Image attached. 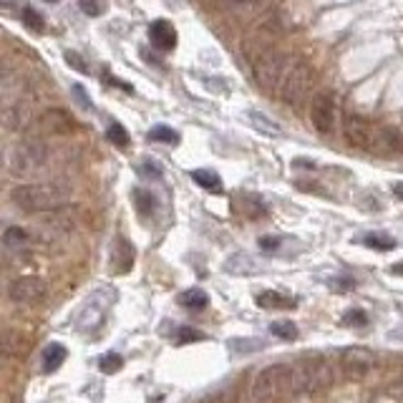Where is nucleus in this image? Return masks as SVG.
Returning a JSON list of instances; mask_svg holds the SVG:
<instances>
[{
	"label": "nucleus",
	"mask_w": 403,
	"mask_h": 403,
	"mask_svg": "<svg viewBox=\"0 0 403 403\" xmlns=\"http://www.w3.org/2000/svg\"><path fill=\"white\" fill-rule=\"evenodd\" d=\"M71 187L61 182H33L18 184L10 189V202L23 212H56L68 205Z\"/></svg>",
	"instance_id": "f257e3e1"
},
{
	"label": "nucleus",
	"mask_w": 403,
	"mask_h": 403,
	"mask_svg": "<svg viewBox=\"0 0 403 403\" xmlns=\"http://www.w3.org/2000/svg\"><path fill=\"white\" fill-rule=\"evenodd\" d=\"M252 45H257L255 53H249V61H252V74H255L257 86L262 88L265 94H278L280 83L285 79L287 68L293 61L287 59L285 53L275 51L272 45L257 43V41H249Z\"/></svg>",
	"instance_id": "f03ea898"
},
{
	"label": "nucleus",
	"mask_w": 403,
	"mask_h": 403,
	"mask_svg": "<svg viewBox=\"0 0 403 403\" xmlns=\"http://www.w3.org/2000/svg\"><path fill=\"white\" fill-rule=\"evenodd\" d=\"M290 393H295L293 366H267L252 381V396L257 403H272Z\"/></svg>",
	"instance_id": "7ed1b4c3"
},
{
	"label": "nucleus",
	"mask_w": 403,
	"mask_h": 403,
	"mask_svg": "<svg viewBox=\"0 0 403 403\" xmlns=\"http://www.w3.org/2000/svg\"><path fill=\"white\" fill-rule=\"evenodd\" d=\"M48 149L41 139H25L6 149V169L13 176H30L43 169Z\"/></svg>",
	"instance_id": "20e7f679"
},
{
	"label": "nucleus",
	"mask_w": 403,
	"mask_h": 403,
	"mask_svg": "<svg viewBox=\"0 0 403 403\" xmlns=\"http://www.w3.org/2000/svg\"><path fill=\"white\" fill-rule=\"evenodd\" d=\"M310 91H313V68L305 61H293L282 83H280V101L298 109L310 99Z\"/></svg>",
	"instance_id": "39448f33"
},
{
	"label": "nucleus",
	"mask_w": 403,
	"mask_h": 403,
	"mask_svg": "<svg viewBox=\"0 0 403 403\" xmlns=\"http://www.w3.org/2000/svg\"><path fill=\"white\" fill-rule=\"evenodd\" d=\"M116 300V293L111 287H99L88 295L86 300L81 302L79 313H76V330L79 333H94L103 320H106V313Z\"/></svg>",
	"instance_id": "423d86ee"
},
{
	"label": "nucleus",
	"mask_w": 403,
	"mask_h": 403,
	"mask_svg": "<svg viewBox=\"0 0 403 403\" xmlns=\"http://www.w3.org/2000/svg\"><path fill=\"white\" fill-rule=\"evenodd\" d=\"M333 383V368L325 360H310L293 366V389L295 393H313V391L328 389Z\"/></svg>",
	"instance_id": "0eeeda50"
},
{
	"label": "nucleus",
	"mask_w": 403,
	"mask_h": 403,
	"mask_svg": "<svg viewBox=\"0 0 403 403\" xmlns=\"http://www.w3.org/2000/svg\"><path fill=\"white\" fill-rule=\"evenodd\" d=\"M378 366V355L371 348H345L340 353V368L343 375L351 381H363L373 368Z\"/></svg>",
	"instance_id": "6e6552de"
},
{
	"label": "nucleus",
	"mask_w": 403,
	"mask_h": 403,
	"mask_svg": "<svg viewBox=\"0 0 403 403\" xmlns=\"http://www.w3.org/2000/svg\"><path fill=\"white\" fill-rule=\"evenodd\" d=\"M310 121L318 134H333L338 121V101L333 91H320L310 101Z\"/></svg>",
	"instance_id": "1a4fd4ad"
},
{
	"label": "nucleus",
	"mask_w": 403,
	"mask_h": 403,
	"mask_svg": "<svg viewBox=\"0 0 403 403\" xmlns=\"http://www.w3.org/2000/svg\"><path fill=\"white\" fill-rule=\"evenodd\" d=\"M45 282L36 275H23V278H15L10 285H8V298L18 305H33V302L43 300L45 298Z\"/></svg>",
	"instance_id": "9d476101"
},
{
	"label": "nucleus",
	"mask_w": 403,
	"mask_h": 403,
	"mask_svg": "<svg viewBox=\"0 0 403 403\" xmlns=\"http://www.w3.org/2000/svg\"><path fill=\"white\" fill-rule=\"evenodd\" d=\"M343 136L353 149H366V152H371V149H373V139H375V124H371V121L363 116L351 114V116H345V121H343Z\"/></svg>",
	"instance_id": "9b49d317"
},
{
	"label": "nucleus",
	"mask_w": 403,
	"mask_h": 403,
	"mask_svg": "<svg viewBox=\"0 0 403 403\" xmlns=\"http://www.w3.org/2000/svg\"><path fill=\"white\" fill-rule=\"evenodd\" d=\"M33 121V106H30V99H23V96H15V99H8L6 106H3V126L8 132H21Z\"/></svg>",
	"instance_id": "f8f14e48"
},
{
	"label": "nucleus",
	"mask_w": 403,
	"mask_h": 403,
	"mask_svg": "<svg viewBox=\"0 0 403 403\" xmlns=\"http://www.w3.org/2000/svg\"><path fill=\"white\" fill-rule=\"evenodd\" d=\"M38 129H41V134H48V136H66V134L76 129V121L63 109H45L38 116Z\"/></svg>",
	"instance_id": "ddd939ff"
},
{
	"label": "nucleus",
	"mask_w": 403,
	"mask_h": 403,
	"mask_svg": "<svg viewBox=\"0 0 403 403\" xmlns=\"http://www.w3.org/2000/svg\"><path fill=\"white\" fill-rule=\"evenodd\" d=\"M373 154H403V129L398 126H375V139H373Z\"/></svg>",
	"instance_id": "4468645a"
},
{
	"label": "nucleus",
	"mask_w": 403,
	"mask_h": 403,
	"mask_svg": "<svg viewBox=\"0 0 403 403\" xmlns=\"http://www.w3.org/2000/svg\"><path fill=\"white\" fill-rule=\"evenodd\" d=\"M149 41H152V45L154 48H159V51H172L176 45V30L174 25L169 21H154L152 25H149Z\"/></svg>",
	"instance_id": "2eb2a0df"
},
{
	"label": "nucleus",
	"mask_w": 403,
	"mask_h": 403,
	"mask_svg": "<svg viewBox=\"0 0 403 403\" xmlns=\"http://www.w3.org/2000/svg\"><path fill=\"white\" fill-rule=\"evenodd\" d=\"M134 260H136V255H134L132 242L124 240V237H118V240L114 242V247H111V267L126 275V272H132Z\"/></svg>",
	"instance_id": "dca6fc26"
},
{
	"label": "nucleus",
	"mask_w": 403,
	"mask_h": 403,
	"mask_svg": "<svg viewBox=\"0 0 403 403\" xmlns=\"http://www.w3.org/2000/svg\"><path fill=\"white\" fill-rule=\"evenodd\" d=\"M225 270L229 275H260L265 270V265L252 255H247V252H237L225 262Z\"/></svg>",
	"instance_id": "f3484780"
},
{
	"label": "nucleus",
	"mask_w": 403,
	"mask_h": 403,
	"mask_svg": "<svg viewBox=\"0 0 403 403\" xmlns=\"http://www.w3.org/2000/svg\"><path fill=\"white\" fill-rule=\"evenodd\" d=\"M257 305L265 310H293L295 308V298L293 295H285V293H278V290H265L255 298Z\"/></svg>",
	"instance_id": "a211bd4d"
},
{
	"label": "nucleus",
	"mask_w": 403,
	"mask_h": 403,
	"mask_svg": "<svg viewBox=\"0 0 403 403\" xmlns=\"http://www.w3.org/2000/svg\"><path fill=\"white\" fill-rule=\"evenodd\" d=\"M66 345L61 343H48L41 353V366H43L45 373H53V371H59L61 363L66 360Z\"/></svg>",
	"instance_id": "6ab92c4d"
},
{
	"label": "nucleus",
	"mask_w": 403,
	"mask_h": 403,
	"mask_svg": "<svg viewBox=\"0 0 403 403\" xmlns=\"http://www.w3.org/2000/svg\"><path fill=\"white\" fill-rule=\"evenodd\" d=\"M179 305H184L187 310L192 313H199V310H205L209 305V295L202 290V287H189V290H184L179 295Z\"/></svg>",
	"instance_id": "aec40b11"
},
{
	"label": "nucleus",
	"mask_w": 403,
	"mask_h": 403,
	"mask_svg": "<svg viewBox=\"0 0 403 403\" xmlns=\"http://www.w3.org/2000/svg\"><path fill=\"white\" fill-rule=\"evenodd\" d=\"M192 179L207 192H214V194L222 192V179L217 172H212V169H194V172H192Z\"/></svg>",
	"instance_id": "412c9836"
},
{
	"label": "nucleus",
	"mask_w": 403,
	"mask_h": 403,
	"mask_svg": "<svg viewBox=\"0 0 403 403\" xmlns=\"http://www.w3.org/2000/svg\"><path fill=\"white\" fill-rule=\"evenodd\" d=\"M134 205H136V212H139L141 217H152V214L156 212L159 202H156V197L149 189H136L134 192Z\"/></svg>",
	"instance_id": "4be33fe9"
},
{
	"label": "nucleus",
	"mask_w": 403,
	"mask_h": 403,
	"mask_svg": "<svg viewBox=\"0 0 403 403\" xmlns=\"http://www.w3.org/2000/svg\"><path fill=\"white\" fill-rule=\"evenodd\" d=\"M240 209L247 217H252V220H257V217H262V214H267V207H265V199L257 197V194H242L240 197Z\"/></svg>",
	"instance_id": "5701e85b"
},
{
	"label": "nucleus",
	"mask_w": 403,
	"mask_h": 403,
	"mask_svg": "<svg viewBox=\"0 0 403 403\" xmlns=\"http://www.w3.org/2000/svg\"><path fill=\"white\" fill-rule=\"evenodd\" d=\"M28 245V232L23 227H6L3 232V247L6 249H23Z\"/></svg>",
	"instance_id": "b1692460"
},
{
	"label": "nucleus",
	"mask_w": 403,
	"mask_h": 403,
	"mask_svg": "<svg viewBox=\"0 0 403 403\" xmlns=\"http://www.w3.org/2000/svg\"><path fill=\"white\" fill-rule=\"evenodd\" d=\"M363 245L375 249V252H389V249L396 247V240L391 235H383V232H368V235L363 237Z\"/></svg>",
	"instance_id": "393cba45"
},
{
	"label": "nucleus",
	"mask_w": 403,
	"mask_h": 403,
	"mask_svg": "<svg viewBox=\"0 0 403 403\" xmlns=\"http://www.w3.org/2000/svg\"><path fill=\"white\" fill-rule=\"evenodd\" d=\"M3 353L6 355H23L25 353V340L21 338V333L6 330V335H3Z\"/></svg>",
	"instance_id": "a878e982"
},
{
	"label": "nucleus",
	"mask_w": 403,
	"mask_h": 403,
	"mask_svg": "<svg viewBox=\"0 0 403 403\" xmlns=\"http://www.w3.org/2000/svg\"><path fill=\"white\" fill-rule=\"evenodd\" d=\"M270 333L280 340H295L298 338V325L290 320H275L270 325Z\"/></svg>",
	"instance_id": "bb28decb"
},
{
	"label": "nucleus",
	"mask_w": 403,
	"mask_h": 403,
	"mask_svg": "<svg viewBox=\"0 0 403 403\" xmlns=\"http://www.w3.org/2000/svg\"><path fill=\"white\" fill-rule=\"evenodd\" d=\"M249 118H252V124H255V129H260V132L270 134V136H280V126L272 121V118H267L265 114H260V111H249Z\"/></svg>",
	"instance_id": "cd10ccee"
},
{
	"label": "nucleus",
	"mask_w": 403,
	"mask_h": 403,
	"mask_svg": "<svg viewBox=\"0 0 403 403\" xmlns=\"http://www.w3.org/2000/svg\"><path fill=\"white\" fill-rule=\"evenodd\" d=\"M106 139L121 149H126L129 144H132V136H129V132H126L121 124H109V129H106Z\"/></svg>",
	"instance_id": "c85d7f7f"
},
{
	"label": "nucleus",
	"mask_w": 403,
	"mask_h": 403,
	"mask_svg": "<svg viewBox=\"0 0 403 403\" xmlns=\"http://www.w3.org/2000/svg\"><path fill=\"white\" fill-rule=\"evenodd\" d=\"M149 139L159 141V144H176V141H179V134H176L172 126L159 124V126H154V129L149 132Z\"/></svg>",
	"instance_id": "c756f323"
},
{
	"label": "nucleus",
	"mask_w": 403,
	"mask_h": 403,
	"mask_svg": "<svg viewBox=\"0 0 403 403\" xmlns=\"http://www.w3.org/2000/svg\"><path fill=\"white\" fill-rule=\"evenodd\" d=\"M21 21H23V25H25V28L36 30V33H41V30L45 28V23H43V15L38 13V10H33V8H30V6H25V8H23V13H21Z\"/></svg>",
	"instance_id": "7c9ffc66"
},
{
	"label": "nucleus",
	"mask_w": 403,
	"mask_h": 403,
	"mask_svg": "<svg viewBox=\"0 0 403 403\" xmlns=\"http://www.w3.org/2000/svg\"><path fill=\"white\" fill-rule=\"evenodd\" d=\"M121 366H124V358L118 355V353H106V355H101L99 358V368H101L103 373H116V371H121Z\"/></svg>",
	"instance_id": "2f4dec72"
},
{
	"label": "nucleus",
	"mask_w": 403,
	"mask_h": 403,
	"mask_svg": "<svg viewBox=\"0 0 403 403\" xmlns=\"http://www.w3.org/2000/svg\"><path fill=\"white\" fill-rule=\"evenodd\" d=\"M229 348L235 353H255L260 348H265V345L257 338H240V340H229Z\"/></svg>",
	"instance_id": "473e14b6"
},
{
	"label": "nucleus",
	"mask_w": 403,
	"mask_h": 403,
	"mask_svg": "<svg viewBox=\"0 0 403 403\" xmlns=\"http://www.w3.org/2000/svg\"><path fill=\"white\" fill-rule=\"evenodd\" d=\"M174 340L179 345H184V343H197V340H205V333H199L197 328H189V325H182V328L176 330Z\"/></svg>",
	"instance_id": "72a5a7b5"
},
{
	"label": "nucleus",
	"mask_w": 403,
	"mask_h": 403,
	"mask_svg": "<svg viewBox=\"0 0 403 403\" xmlns=\"http://www.w3.org/2000/svg\"><path fill=\"white\" fill-rule=\"evenodd\" d=\"M257 245H260L262 252H278V249L282 247V237L280 235H262L260 240H257Z\"/></svg>",
	"instance_id": "f704fd0d"
},
{
	"label": "nucleus",
	"mask_w": 403,
	"mask_h": 403,
	"mask_svg": "<svg viewBox=\"0 0 403 403\" xmlns=\"http://www.w3.org/2000/svg\"><path fill=\"white\" fill-rule=\"evenodd\" d=\"M66 61H68V66L74 68V71H81V74H88V66H86V61L81 59L79 53H74V51H66Z\"/></svg>",
	"instance_id": "c9c22d12"
},
{
	"label": "nucleus",
	"mask_w": 403,
	"mask_h": 403,
	"mask_svg": "<svg viewBox=\"0 0 403 403\" xmlns=\"http://www.w3.org/2000/svg\"><path fill=\"white\" fill-rule=\"evenodd\" d=\"M343 322L345 325H366L368 316L363 313V310H351V313H345L343 316Z\"/></svg>",
	"instance_id": "e433bc0d"
},
{
	"label": "nucleus",
	"mask_w": 403,
	"mask_h": 403,
	"mask_svg": "<svg viewBox=\"0 0 403 403\" xmlns=\"http://www.w3.org/2000/svg\"><path fill=\"white\" fill-rule=\"evenodd\" d=\"M330 285H333V290H351V287H355V280L351 275H343V278L330 280Z\"/></svg>",
	"instance_id": "4c0bfd02"
},
{
	"label": "nucleus",
	"mask_w": 403,
	"mask_h": 403,
	"mask_svg": "<svg viewBox=\"0 0 403 403\" xmlns=\"http://www.w3.org/2000/svg\"><path fill=\"white\" fill-rule=\"evenodd\" d=\"M79 8L86 15H101V6L96 0H79Z\"/></svg>",
	"instance_id": "58836bf2"
},
{
	"label": "nucleus",
	"mask_w": 403,
	"mask_h": 403,
	"mask_svg": "<svg viewBox=\"0 0 403 403\" xmlns=\"http://www.w3.org/2000/svg\"><path fill=\"white\" fill-rule=\"evenodd\" d=\"M139 172H141L144 176H161V167H156V164H154L152 159L144 161V164L139 167Z\"/></svg>",
	"instance_id": "ea45409f"
},
{
	"label": "nucleus",
	"mask_w": 403,
	"mask_h": 403,
	"mask_svg": "<svg viewBox=\"0 0 403 403\" xmlns=\"http://www.w3.org/2000/svg\"><path fill=\"white\" fill-rule=\"evenodd\" d=\"M74 96H76V99H79V103H83V109H91V101H88V94H86V91H83V88L79 86V83H76V86H74Z\"/></svg>",
	"instance_id": "a19ab883"
},
{
	"label": "nucleus",
	"mask_w": 403,
	"mask_h": 403,
	"mask_svg": "<svg viewBox=\"0 0 403 403\" xmlns=\"http://www.w3.org/2000/svg\"><path fill=\"white\" fill-rule=\"evenodd\" d=\"M393 194H396L398 199H403V182H398L396 187H393Z\"/></svg>",
	"instance_id": "79ce46f5"
},
{
	"label": "nucleus",
	"mask_w": 403,
	"mask_h": 403,
	"mask_svg": "<svg viewBox=\"0 0 403 403\" xmlns=\"http://www.w3.org/2000/svg\"><path fill=\"white\" fill-rule=\"evenodd\" d=\"M391 272H393V275H403V262L393 265V267H391Z\"/></svg>",
	"instance_id": "37998d69"
},
{
	"label": "nucleus",
	"mask_w": 403,
	"mask_h": 403,
	"mask_svg": "<svg viewBox=\"0 0 403 403\" xmlns=\"http://www.w3.org/2000/svg\"><path fill=\"white\" fill-rule=\"evenodd\" d=\"M45 3H59V0H45Z\"/></svg>",
	"instance_id": "c03bdc74"
}]
</instances>
